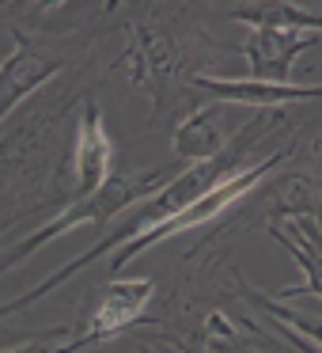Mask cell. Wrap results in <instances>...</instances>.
I'll return each instance as SVG.
<instances>
[{
	"mask_svg": "<svg viewBox=\"0 0 322 353\" xmlns=\"http://www.w3.org/2000/svg\"><path fill=\"white\" fill-rule=\"evenodd\" d=\"M148 296H152V281L114 285V289L103 296V304L95 307V323H92V330H87V342H95V338H103V334H114V330H122L129 319H137L140 307L148 304Z\"/></svg>",
	"mask_w": 322,
	"mask_h": 353,
	"instance_id": "1",
	"label": "cell"
},
{
	"mask_svg": "<svg viewBox=\"0 0 322 353\" xmlns=\"http://www.w3.org/2000/svg\"><path fill=\"white\" fill-rule=\"evenodd\" d=\"M314 39L296 31H277V27H261L250 42H246V57H250L258 77H284L288 61L299 54L303 46H311Z\"/></svg>",
	"mask_w": 322,
	"mask_h": 353,
	"instance_id": "2",
	"label": "cell"
},
{
	"mask_svg": "<svg viewBox=\"0 0 322 353\" xmlns=\"http://www.w3.org/2000/svg\"><path fill=\"white\" fill-rule=\"evenodd\" d=\"M197 84L213 88V92L228 95V99L239 103H281V99H311V95H322V88H292V84H266V80H197Z\"/></svg>",
	"mask_w": 322,
	"mask_h": 353,
	"instance_id": "3",
	"label": "cell"
},
{
	"mask_svg": "<svg viewBox=\"0 0 322 353\" xmlns=\"http://www.w3.org/2000/svg\"><path fill=\"white\" fill-rule=\"evenodd\" d=\"M107 160H110V145L103 137L99 122L92 118V125H84V148H80V186H84V194H95V186L103 183Z\"/></svg>",
	"mask_w": 322,
	"mask_h": 353,
	"instance_id": "4",
	"label": "cell"
},
{
	"mask_svg": "<svg viewBox=\"0 0 322 353\" xmlns=\"http://www.w3.org/2000/svg\"><path fill=\"white\" fill-rule=\"evenodd\" d=\"M208 118H213V110H201V114L193 118V122H186L182 130H178L175 148H178L182 156H190V160H205V156L216 148L220 133H216V130H205V125H208Z\"/></svg>",
	"mask_w": 322,
	"mask_h": 353,
	"instance_id": "5",
	"label": "cell"
}]
</instances>
